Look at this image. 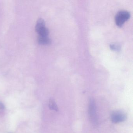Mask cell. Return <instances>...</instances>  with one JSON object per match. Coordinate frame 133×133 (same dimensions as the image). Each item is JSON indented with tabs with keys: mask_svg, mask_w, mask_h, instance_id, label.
I'll use <instances>...</instances> for the list:
<instances>
[{
	"mask_svg": "<svg viewBox=\"0 0 133 133\" xmlns=\"http://www.w3.org/2000/svg\"><path fill=\"white\" fill-rule=\"evenodd\" d=\"M89 114L90 119L92 123L94 124H96L97 119H96L95 105V102L93 101V99H91L89 102Z\"/></svg>",
	"mask_w": 133,
	"mask_h": 133,
	"instance_id": "3",
	"label": "cell"
},
{
	"mask_svg": "<svg viewBox=\"0 0 133 133\" xmlns=\"http://www.w3.org/2000/svg\"><path fill=\"white\" fill-rule=\"evenodd\" d=\"M40 37H48L49 34V30L45 26H43L39 28L36 29Z\"/></svg>",
	"mask_w": 133,
	"mask_h": 133,
	"instance_id": "4",
	"label": "cell"
},
{
	"mask_svg": "<svg viewBox=\"0 0 133 133\" xmlns=\"http://www.w3.org/2000/svg\"><path fill=\"white\" fill-rule=\"evenodd\" d=\"M127 119L126 114L121 111H116L112 114L111 120L114 123H119L124 121Z\"/></svg>",
	"mask_w": 133,
	"mask_h": 133,
	"instance_id": "2",
	"label": "cell"
},
{
	"mask_svg": "<svg viewBox=\"0 0 133 133\" xmlns=\"http://www.w3.org/2000/svg\"><path fill=\"white\" fill-rule=\"evenodd\" d=\"M130 14L126 11H121L116 15L115 22L116 24L119 27H121L125 22L130 18Z\"/></svg>",
	"mask_w": 133,
	"mask_h": 133,
	"instance_id": "1",
	"label": "cell"
},
{
	"mask_svg": "<svg viewBox=\"0 0 133 133\" xmlns=\"http://www.w3.org/2000/svg\"><path fill=\"white\" fill-rule=\"evenodd\" d=\"M39 43L41 45H47L50 44L51 40L48 37H40L39 36L38 39Z\"/></svg>",
	"mask_w": 133,
	"mask_h": 133,
	"instance_id": "5",
	"label": "cell"
},
{
	"mask_svg": "<svg viewBox=\"0 0 133 133\" xmlns=\"http://www.w3.org/2000/svg\"><path fill=\"white\" fill-rule=\"evenodd\" d=\"M110 48L111 50L114 51H118L120 50V46L117 44L110 45Z\"/></svg>",
	"mask_w": 133,
	"mask_h": 133,
	"instance_id": "7",
	"label": "cell"
},
{
	"mask_svg": "<svg viewBox=\"0 0 133 133\" xmlns=\"http://www.w3.org/2000/svg\"><path fill=\"white\" fill-rule=\"evenodd\" d=\"M49 107L50 109L52 110H55L56 111H58L59 109H58V107L57 105L55 102H54V100L52 99H50L49 102Z\"/></svg>",
	"mask_w": 133,
	"mask_h": 133,
	"instance_id": "6",
	"label": "cell"
}]
</instances>
